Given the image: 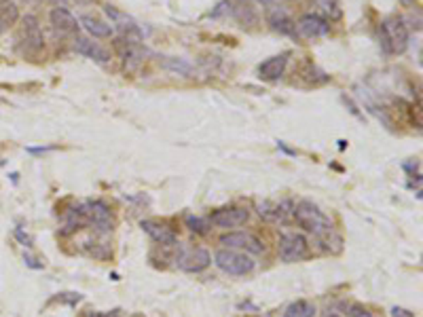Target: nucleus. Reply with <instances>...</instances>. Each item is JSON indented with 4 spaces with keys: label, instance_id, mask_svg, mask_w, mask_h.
<instances>
[{
    "label": "nucleus",
    "instance_id": "nucleus-1",
    "mask_svg": "<svg viewBox=\"0 0 423 317\" xmlns=\"http://www.w3.org/2000/svg\"><path fill=\"white\" fill-rule=\"evenodd\" d=\"M294 218H296V222H298L305 231L313 233L315 237H322V235L335 231L333 220H330L315 203H311V201H301V203L294 207Z\"/></svg>",
    "mask_w": 423,
    "mask_h": 317
},
{
    "label": "nucleus",
    "instance_id": "nucleus-2",
    "mask_svg": "<svg viewBox=\"0 0 423 317\" xmlns=\"http://www.w3.org/2000/svg\"><path fill=\"white\" fill-rule=\"evenodd\" d=\"M379 42L388 56L404 53L408 47V28L402 17H390L379 26Z\"/></svg>",
    "mask_w": 423,
    "mask_h": 317
},
{
    "label": "nucleus",
    "instance_id": "nucleus-3",
    "mask_svg": "<svg viewBox=\"0 0 423 317\" xmlns=\"http://www.w3.org/2000/svg\"><path fill=\"white\" fill-rule=\"evenodd\" d=\"M214 262H216V267L227 273V275H248L252 269H254V260L237 250H218L216 256H214Z\"/></svg>",
    "mask_w": 423,
    "mask_h": 317
},
{
    "label": "nucleus",
    "instance_id": "nucleus-4",
    "mask_svg": "<svg viewBox=\"0 0 423 317\" xmlns=\"http://www.w3.org/2000/svg\"><path fill=\"white\" fill-rule=\"evenodd\" d=\"M79 214H81V218L83 220H87L97 233H111L113 231V214H111V209H109V205H106L104 201H89V203H85L83 207H79L77 209Z\"/></svg>",
    "mask_w": 423,
    "mask_h": 317
},
{
    "label": "nucleus",
    "instance_id": "nucleus-5",
    "mask_svg": "<svg viewBox=\"0 0 423 317\" xmlns=\"http://www.w3.org/2000/svg\"><path fill=\"white\" fill-rule=\"evenodd\" d=\"M209 262H212L209 252L203 247H180L176 256V264L189 273H201L203 269L209 267Z\"/></svg>",
    "mask_w": 423,
    "mask_h": 317
},
{
    "label": "nucleus",
    "instance_id": "nucleus-6",
    "mask_svg": "<svg viewBox=\"0 0 423 317\" xmlns=\"http://www.w3.org/2000/svg\"><path fill=\"white\" fill-rule=\"evenodd\" d=\"M309 252L307 239L301 233H286L280 239V258L284 262H296L303 260Z\"/></svg>",
    "mask_w": 423,
    "mask_h": 317
},
{
    "label": "nucleus",
    "instance_id": "nucleus-7",
    "mask_svg": "<svg viewBox=\"0 0 423 317\" xmlns=\"http://www.w3.org/2000/svg\"><path fill=\"white\" fill-rule=\"evenodd\" d=\"M248 218H250V211L244 207H223V209H216L207 222L218 229H235V227H244Z\"/></svg>",
    "mask_w": 423,
    "mask_h": 317
},
{
    "label": "nucleus",
    "instance_id": "nucleus-8",
    "mask_svg": "<svg viewBox=\"0 0 423 317\" xmlns=\"http://www.w3.org/2000/svg\"><path fill=\"white\" fill-rule=\"evenodd\" d=\"M117 49H119L121 58H123V68H125V72H129V74L136 72V70L142 66V62L146 60V49H144L140 42L121 38V40H117Z\"/></svg>",
    "mask_w": 423,
    "mask_h": 317
},
{
    "label": "nucleus",
    "instance_id": "nucleus-9",
    "mask_svg": "<svg viewBox=\"0 0 423 317\" xmlns=\"http://www.w3.org/2000/svg\"><path fill=\"white\" fill-rule=\"evenodd\" d=\"M221 243L229 250H246L250 254H262V250H264V245L258 237H254L252 233H244V231L225 233L221 237Z\"/></svg>",
    "mask_w": 423,
    "mask_h": 317
},
{
    "label": "nucleus",
    "instance_id": "nucleus-10",
    "mask_svg": "<svg viewBox=\"0 0 423 317\" xmlns=\"http://www.w3.org/2000/svg\"><path fill=\"white\" fill-rule=\"evenodd\" d=\"M294 32L303 38H320L330 32V24L322 19L320 15L307 13L298 22H294Z\"/></svg>",
    "mask_w": 423,
    "mask_h": 317
},
{
    "label": "nucleus",
    "instance_id": "nucleus-11",
    "mask_svg": "<svg viewBox=\"0 0 423 317\" xmlns=\"http://www.w3.org/2000/svg\"><path fill=\"white\" fill-rule=\"evenodd\" d=\"M22 38L30 51H40L45 47V36H42L40 24L34 15H26L22 19Z\"/></svg>",
    "mask_w": 423,
    "mask_h": 317
},
{
    "label": "nucleus",
    "instance_id": "nucleus-12",
    "mask_svg": "<svg viewBox=\"0 0 423 317\" xmlns=\"http://www.w3.org/2000/svg\"><path fill=\"white\" fill-rule=\"evenodd\" d=\"M142 231L157 241L159 245H174L176 243V233L166 225V222H159V220H142L140 222Z\"/></svg>",
    "mask_w": 423,
    "mask_h": 317
},
{
    "label": "nucleus",
    "instance_id": "nucleus-13",
    "mask_svg": "<svg viewBox=\"0 0 423 317\" xmlns=\"http://www.w3.org/2000/svg\"><path fill=\"white\" fill-rule=\"evenodd\" d=\"M49 19H51V26L56 28L60 34H77L81 28L79 19L66 7H56L49 13Z\"/></svg>",
    "mask_w": 423,
    "mask_h": 317
},
{
    "label": "nucleus",
    "instance_id": "nucleus-14",
    "mask_svg": "<svg viewBox=\"0 0 423 317\" xmlns=\"http://www.w3.org/2000/svg\"><path fill=\"white\" fill-rule=\"evenodd\" d=\"M106 13H109V17H113V22L117 24V28L123 32V38L125 40H134V42H140V38H142V30L138 28V24L131 19V17H127L125 13H121V11H117L115 7H106Z\"/></svg>",
    "mask_w": 423,
    "mask_h": 317
},
{
    "label": "nucleus",
    "instance_id": "nucleus-15",
    "mask_svg": "<svg viewBox=\"0 0 423 317\" xmlns=\"http://www.w3.org/2000/svg\"><path fill=\"white\" fill-rule=\"evenodd\" d=\"M74 51L83 58H89L97 64H109L111 62V53L106 51L104 47H99L97 42L89 40V38H77L74 42Z\"/></svg>",
    "mask_w": 423,
    "mask_h": 317
},
{
    "label": "nucleus",
    "instance_id": "nucleus-16",
    "mask_svg": "<svg viewBox=\"0 0 423 317\" xmlns=\"http://www.w3.org/2000/svg\"><path fill=\"white\" fill-rule=\"evenodd\" d=\"M286 66H288V53H282V56H273L267 62L260 64L258 76L262 81H278L286 72Z\"/></svg>",
    "mask_w": 423,
    "mask_h": 317
},
{
    "label": "nucleus",
    "instance_id": "nucleus-17",
    "mask_svg": "<svg viewBox=\"0 0 423 317\" xmlns=\"http://www.w3.org/2000/svg\"><path fill=\"white\" fill-rule=\"evenodd\" d=\"M269 26H271L276 32H280V34H288V36L296 34V32H294V19H292L284 9H273V11L269 13Z\"/></svg>",
    "mask_w": 423,
    "mask_h": 317
},
{
    "label": "nucleus",
    "instance_id": "nucleus-18",
    "mask_svg": "<svg viewBox=\"0 0 423 317\" xmlns=\"http://www.w3.org/2000/svg\"><path fill=\"white\" fill-rule=\"evenodd\" d=\"M19 19V9L13 0H0V34L7 32Z\"/></svg>",
    "mask_w": 423,
    "mask_h": 317
},
{
    "label": "nucleus",
    "instance_id": "nucleus-19",
    "mask_svg": "<svg viewBox=\"0 0 423 317\" xmlns=\"http://www.w3.org/2000/svg\"><path fill=\"white\" fill-rule=\"evenodd\" d=\"M81 24H83L85 30H87L89 34H93L95 38H109V36L113 34V28H111L109 24H104V22H99V19H93V17H89V15L81 17Z\"/></svg>",
    "mask_w": 423,
    "mask_h": 317
},
{
    "label": "nucleus",
    "instance_id": "nucleus-20",
    "mask_svg": "<svg viewBox=\"0 0 423 317\" xmlns=\"http://www.w3.org/2000/svg\"><path fill=\"white\" fill-rule=\"evenodd\" d=\"M313 315H315V304H311L307 300L292 302L284 313V317H313Z\"/></svg>",
    "mask_w": 423,
    "mask_h": 317
},
{
    "label": "nucleus",
    "instance_id": "nucleus-21",
    "mask_svg": "<svg viewBox=\"0 0 423 317\" xmlns=\"http://www.w3.org/2000/svg\"><path fill=\"white\" fill-rule=\"evenodd\" d=\"M235 17L239 19V24H244V26H254V24H258V13H256V9L252 7V5H239V7H235Z\"/></svg>",
    "mask_w": 423,
    "mask_h": 317
},
{
    "label": "nucleus",
    "instance_id": "nucleus-22",
    "mask_svg": "<svg viewBox=\"0 0 423 317\" xmlns=\"http://www.w3.org/2000/svg\"><path fill=\"white\" fill-rule=\"evenodd\" d=\"M163 66H166L168 70H174V72H180V74H186V76L193 72L191 64L184 62V60H178V58H168V60L163 62Z\"/></svg>",
    "mask_w": 423,
    "mask_h": 317
},
{
    "label": "nucleus",
    "instance_id": "nucleus-23",
    "mask_svg": "<svg viewBox=\"0 0 423 317\" xmlns=\"http://www.w3.org/2000/svg\"><path fill=\"white\" fill-rule=\"evenodd\" d=\"M303 76H305L309 83H313V85H315V83H326V81H328V76H326L320 68H315L313 64H309V66L303 70Z\"/></svg>",
    "mask_w": 423,
    "mask_h": 317
},
{
    "label": "nucleus",
    "instance_id": "nucleus-24",
    "mask_svg": "<svg viewBox=\"0 0 423 317\" xmlns=\"http://www.w3.org/2000/svg\"><path fill=\"white\" fill-rule=\"evenodd\" d=\"M317 5L322 7V11L324 13H328L330 15V19H341V9H339V5H337V0H317Z\"/></svg>",
    "mask_w": 423,
    "mask_h": 317
},
{
    "label": "nucleus",
    "instance_id": "nucleus-25",
    "mask_svg": "<svg viewBox=\"0 0 423 317\" xmlns=\"http://www.w3.org/2000/svg\"><path fill=\"white\" fill-rule=\"evenodd\" d=\"M186 225H189L191 231L203 235V233H207V225H209V222H207V220H201V218H193V216H189V218H186Z\"/></svg>",
    "mask_w": 423,
    "mask_h": 317
},
{
    "label": "nucleus",
    "instance_id": "nucleus-26",
    "mask_svg": "<svg viewBox=\"0 0 423 317\" xmlns=\"http://www.w3.org/2000/svg\"><path fill=\"white\" fill-rule=\"evenodd\" d=\"M349 317H377L370 309L362 307V304H351L349 307Z\"/></svg>",
    "mask_w": 423,
    "mask_h": 317
},
{
    "label": "nucleus",
    "instance_id": "nucleus-27",
    "mask_svg": "<svg viewBox=\"0 0 423 317\" xmlns=\"http://www.w3.org/2000/svg\"><path fill=\"white\" fill-rule=\"evenodd\" d=\"M392 315H394V317H413L410 313H404V309H398V307L392 309Z\"/></svg>",
    "mask_w": 423,
    "mask_h": 317
},
{
    "label": "nucleus",
    "instance_id": "nucleus-28",
    "mask_svg": "<svg viewBox=\"0 0 423 317\" xmlns=\"http://www.w3.org/2000/svg\"><path fill=\"white\" fill-rule=\"evenodd\" d=\"M260 3H262V5H273L276 0H260Z\"/></svg>",
    "mask_w": 423,
    "mask_h": 317
},
{
    "label": "nucleus",
    "instance_id": "nucleus-29",
    "mask_svg": "<svg viewBox=\"0 0 423 317\" xmlns=\"http://www.w3.org/2000/svg\"><path fill=\"white\" fill-rule=\"evenodd\" d=\"M22 3H28V5H32V3H36V0H22Z\"/></svg>",
    "mask_w": 423,
    "mask_h": 317
},
{
    "label": "nucleus",
    "instance_id": "nucleus-30",
    "mask_svg": "<svg viewBox=\"0 0 423 317\" xmlns=\"http://www.w3.org/2000/svg\"><path fill=\"white\" fill-rule=\"evenodd\" d=\"M402 3H404V5H410V3H413V0H402Z\"/></svg>",
    "mask_w": 423,
    "mask_h": 317
},
{
    "label": "nucleus",
    "instance_id": "nucleus-31",
    "mask_svg": "<svg viewBox=\"0 0 423 317\" xmlns=\"http://www.w3.org/2000/svg\"><path fill=\"white\" fill-rule=\"evenodd\" d=\"M326 317H339L337 313H330V315H326Z\"/></svg>",
    "mask_w": 423,
    "mask_h": 317
}]
</instances>
